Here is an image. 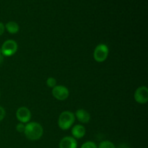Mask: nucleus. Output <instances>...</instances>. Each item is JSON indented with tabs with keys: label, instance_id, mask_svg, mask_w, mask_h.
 <instances>
[{
	"label": "nucleus",
	"instance_id": "16",
	"mask_svg": "<svg viewBox=\"0 0 148 148\" xmlns=\"http://www.w3.org/2000/svg\"><path fill=\"white\" fill-rule=\"evenodd\" d=\"M5 116H6L5 109H4L2 106H0V121H1L4 118H5Z\"/></svg>",
	"mask_w": 148,
	"mask_h": 148
},
{
	"label": "nucleus",
	"instance_id": "15",
	"mask_svg": "<svg viewBox=\"0 0 148 148\" xmlns=\"http://www.w3.org/2000/svg\"><path fill=\"white\" fill-rule=\"evenodd\" d=\"M25 128V125L23 123H19L16 126V130L20 133H24Z\"/></svg>",
	"mask_w": 148,
	"mask_h": 148
},
{
	"label": "nucleus",
	"instance_id": "7",
	"mask_svg": "<svg viewBox=\"0 0 148 148\" xmlns=\"http://www.w3.org/2000/svg\"><path fill=\"white\" fill-rule=\"evenodd\" d=\"M31 116V111L27 107H20L16 111V118L20 121V123L27 124L30 122Z\"/></svg>",
	"mask_w": 148,
	"mask_h": 148
},
{
	"label": "nucleus",
	"instance_id": "4",
	"mask_svg": "<svg viewBox=\"0 0 148 148\" xmlns=\"http://www.w3.org/2000/svg\"><path fill=\"white\" fill-rule=\"evenodd\" d=\"M0 49H1V51L3 56L4 57L5 56L8 57V56H13L17 52V49H18V45L15 40L9 39L3 43L2 46Z\"/></svg>",
	"mask_w": 148,
	"mask_h": 148
},
{
	"label": "nucleus",
	"instance_id": "10",
	"mask_svg": "<svg viewBox=\"0 0 148 148\" xmlns=\"http://www.w3.org/2000/svg\"><path fill=\"white\" fill-rule=\"evenodd\" d=\"M72 137H74L76 140H79L85 137L86 134V130L85 127L81 124H77L74 126L72 129Z\"/></svg>",
	"mask_w": 148,
	"mask_h": 148
},
{
	"label": "nucleus",
	"instance_id": "5",
	"mask_svg": "<svg viewBox=\"0 0 148 148\" xmlns=\"http://www.w3.org/2000/svg\"><path fill=\"white\" fill-rule=\"evenodd\" d=\"M52 95L58 101H65L69 98V90L64 85H56L52 88Z\"/></svg>",
	"mask_w": 148,
	"mask_h": 148
},
{
	"label": "nucleus",
	"instance_id": "19",
	"mask_svg": "<svg viewBox=\"0 0 148 148\" xmlns=\"http://www.w3.org/2000/svg\"><path fill=\"white\" fill-rule=\"evenodd\" d=\"M124 148H131V147H124Z\"/></svg>",
	"mask_w": 148,
	"mask_h": 148
},
{
	"label": "nucleus",
	"instance_id": "1",
	"mask_svg": "<svg viewBox=\"0 0 148 148\" xmlns=\"http://www.w3.org/2000/svg\"><path fill=\"white\" fill-rule=\"evenodd\" d=\"M26 138L31 141L40 140L43 134V128L42 125L36 121H31L26 124L24 131Z\"/></svg>",
	"mask_w": 148,
	"mask_h": 148
},
{
	"label": "nucleus",
	"instance_id": "12",
	"mask_svg": "<svg viewBox=\"0 0 148 148\" xmlns=\"http://www.w3.org/2000/svg\"><path fill=\"white\" fill-rule=\"evenodd\" d=\"M98 148H116V146L112 142L109 140H104L99 143Z\"/></svg>",
	"mask_w": 148,
	"mask_h": 148
},
{
	"label": "nucleus",
	"instance_id": "2",
	"mask_svg": "<svg viewBox=\"0 0 148 148\" xmlns=\"http://www.w3.org/2000/svg\"><path fill=\"white\" fill-rule=\"evenodd\" d=\"M75 114L69 111L62 112L58 119V126L62 130H68L73 126L75 121Z\"/></svg>",
	"mask_w": 148,
	"mask_h": 148
},
{
	"label": "nucleus",
	"instance_id": "13",
	"mask_svg": "<svg viewBox=\"0 0 148 148\" xmlns=\"http://www.w3.org/2000/svg\"><path fill=\"white\" fill-rule=\"evenodd\" d=\"M46 85L49 88H53L56 85H56V79L54 77H49L46 79Z\"/></svg>",
	"mask_w": 148,
	"mask_h": 148
},
{
	"label": "nucleus",
	"instance_id": "3",
	"mask_svg": "<svg viewBox=\"0 0 148 148\" xmlns=\"http://www.w3.org/2000/svg\"><path fill=\"white\" fill-rule=\"evenodd\" d=\"M109 53V49L105 43H100L95 48L93 51V59L98 63L105 62Z\"/></svg>",
	"mask_w": 148,
	"mask_h": 148
},
{
	"label": "nucleus",
	"instance_id": "18",
	"mask_svg": "<svg viewBox=\"0 0 148 148\" xmlns=\"http://www.w3.org/2000/svg\"><path fill=\"white\" fill-rule=\"evenodd\" d=\"M4 56H3L2 53H1V49H0V65H1V64L3 63V62H4Z\"/></svg>",
	"mask_w": 148,
	"mask_h": 148
},
{
	"label": "nucleus",
	"instance_id": "11",
	"mask_svg": "<svg viewBox=\"0 0 148 148\" xmlns=\"http://www.w3.org/2000/svg\"><path fill=\"white\" fill-rule=\"evenodd\" d=\"M5 30L10 34H16L20 30V26L16 22L10 21L7 23V24L4 25Z\"/></svg>",
	"mask_w": 148,
	"mask_h": 148
},
{
	"label": "nucleus",
	"instance_id": "8",
	"mask_svg": "<svg viewBox=\"0 0 148 148\" xmlns=\"http://www.w3.org/2000/svg\"><path fill=\"white\" fill-rule=\"evenodd\" d=\"M59 148H77V142L74 137L66 136L60 140Z\"/></svg>",
	"mask_w": 148,
	"mask_h": 148
},
{
	"label": "nucleus",
	"instance_id": "6",
	"mask_svg": "<svg viewBox=\"0 0 148 148\" xmlns=\"http://www.w3.org/2000/svg\"><path fill=\"white\" fill-rule=\"evenodd\" d=\"M134 101L139 104H146L148 101V89L146 86H140L134 94Z\"/></svg>",
	"mask_w": 148,
	"mask_h": 148
},
{
	"label": "nucleus",
	"instance_id": "17",
	"mask_svg": "<svg viewBox=\"0 0 148 148\" xmlns=\"http://www.w3.org/2000/svg\"><path fill=\"white\" fill-rule=\"evenodd\" d=\"M4 31H5V27H4V25L1 22H0V36H2L4 34Z\"/></svg>",
	"mask_w": 148,
	"mask_h": 148
},
{
	"label": "nucleus",
	"instance_id": "14",
	"mask_svg": "<svg viewBox=\"0 0 148 148\" xmlns=\"http://www.w3.org/2000/svg\"><path fill=\"white\" fill-rule=\"evenodd\" d=\"M80 148H98V145L92 141H87L81 145Z\"/></svg>",
	"mask_w": 148,
	"mask_h": 148
},
{
	"label": "nucleus",
	"instance_id": "9",
	"mask_svg": "<svg viewBox=\"0 0 148 148\" xmlns=\"http://www.w3.org/2000/svg\"><path fill=\"white\" fill-rule=\"evenodd\" d=\"M75 116V119H77L82 124H88L90 121L91 116L90 113L87 111L86 110L82 109V108L77 110Z\"/></svg>",
	"mask_w": 148,
	"mask_h": 148
}]
</instances>
